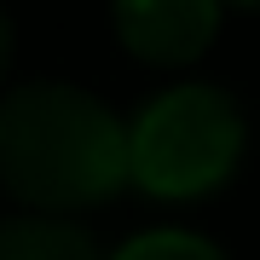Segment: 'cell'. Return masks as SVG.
<instances>
[{"label":"cell","mask_w":260,"mask_h":260,"mask_svg":"<svg viewBox=\"0 0 260 260\" xmlns=\"http://www.w3.org/2000/svg\"><path fill=\"white\" fill-rule=\"evenodd\" d=\"M127 179V127L93 93L35 81L0 104V185L35 214L110 203Z\"/></svg>","instance_id":"1"},{"label":"cell","mask_w":260,"mask_h":260,"mask_svg":"<svg viewBox=\"0 0 260 260\" xmlns=\"http://www.w3.org/2000/svg\"><path fill=\"white\" fill-rule=\"evenodd\" d=\"M237 6H260V0H237Z\"/></svg>","instance_id":"7"},{"label":"cell","mask_w":260,"mask_h":260,"mask_svg":"<svg viewBox=\"0 0 260 260\" xmlns=\"http://www.w3.org/2000/svg\"><path fill=\"white\" fill-rule=\"evenodd\" d=\"M6 58H12V23H6V12H0V75H6Z\"/></svg>","instance_id":"6"},{"label":"cell","mask_w":260,"mask_h":260,"mask_svg":"<svg viewBox=\"0 0 260 260\" xmlns=\"http://www.w3.org/2000/svg\"><path fill=\"white\" fill-rule=\"evenodd\" d=\"M0 260H99V249L87 243V232L35 214V220H6L0 225Z\"/></svg>","instance_id":"4"},{"label":"cell","mask_w":260,"mask_h":260,"mask_svg":"<svg viewBox=\"0 0 260 260\" xmlns=\"http://www.w3.org/2000/svg\"><path fill=\"white\" fill-rule=\"evenodd\" d=\"M116 260H225L208 237H191V232H145L133 237Z\"/></svg>","instance_id":"5"},{"label":"cell","mask_w":260,"mask_h":260,"mask_svg":"<svg viewBox=\"0 0 260 260\" xmlns=\"http://www.w3.org/2000/svg\"><path fill=\"white\" fill-rule=\"evenodd\" d=\"M243 116L220 87H174L127 127L133 185L150 197H208L237 174Z\"/></svg>","instance_id":"2"},{"label":"cell","mask_w":260,"mask_h":260,"mask_svg":"<svg viewBox=\"0 0 260 260\" xmlns=\"http://www.w3.org/2000/svg\"><path fill=\"white\" fill-rule=\"evenodd\" d=\"M220 23V0H116V35L139 64L179 70L203 58Z\"/></svg>","instance_id":"3"}]
</instances>
